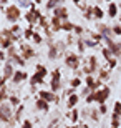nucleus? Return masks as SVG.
Masks as SVG:
<instances>
[{
  "label": "nucleus",
  "mask_w": 121,
  "mask_h": 128,
  "mask_svg": "<svg viewBox=\"0 0 121 128\" xmlns=\"http://www.w3.org/2000/svg\"><path fill=\"white\" fill-rule=\"evenodd\" d=\"M76 47H78V53H85V50H86V45H85V40L81 37L76 38Z\"/></svg>",
  "instance_id": "obj_30"
},
{
  "label": "nucleus",
  "mask_w": 121,
  "mask_h": 128,
  "mask_svg": "<svg viewBox=\"0 0 121 128\" xmlns=\"http://www.w3.org/2000/svg\"><path fill=\"white\" fill-rule=\"evenodd\" d=\"M93 102H95V93H90V95L88 96H86V103H93Z\"/></svg>",
  "instance_id": "obj_45"
},
{
  "label": "nucleus",
  "mask_w": 121,
  "mask_h": 128,
  "mask_svg": "<svg viewBox=\"0 0 121 128\" xmlns=\"http://www.w3.org/2000/svg\"><path fill=\"white\" fill-rule=\"evenodd\" d=\"M0 50H2V42H0Z\"/></svg>",
  "instance_id": "obj_51"
},
{
  "label": "nucleus",
  "mask_w": 121,
  "mask_h": 128,
  "mask_svg": "<svg viewBox=\"0 0 121 128\" xmlns=\"http://www.w3.org/2000/svg\"><path fill=\"white\" fill-rule=\"evenodd\" d=\"M23 110H25L23 105H20L18 108H17V112L13 113V120H12V125H13L15 122H20V118H22V113H23Z\"/></svg>",
  "instance_id": "obj_25"
},
{
  "label": "nucleus",
  "mask_w": 121,
  "mask_h": 128,
  "mask_svg": "<svg viewBox=\"0 0 121 128\" xmlns=\"http://www.w3.org/2000/svg\"><path fill=\"white\" fill-rule=\"evenodd\" d=\"M32 42H35L37 45H40V43L43 42V37H42V35H40L38 32H35V33H33V38H32Z\"/></svg>",
  "instance_id": "obj_40"
},
{
  "label": "nucleus",
  "mask_w": 121,
  "mask_h": 128,
  "mask_svg": "<svg viewBox=\"0 0 121 128\" xmlns=\"http://www.w3.org/2000/svg\"><path fill=\"white\" fill-rule=\"evenodd\" d=\"M68 116H70V118H71V122H73L75 125H76V123H78V122H80V112H78V110H76V108L70 110V113H68Z\"/></svg>",
  "instance_id": "obj_27"
},
{
  "label": "nucleus",
  "mask_w": 121,
  "mask_h": 128,
  "mask_svg": "<svg viewBox=\"0 0 121 128\" xmlns=\"http://www.w3.org/2000/svg\"><path fill=\"white\" fill-rule=\"evenodd\" d=\"M118 8H121V4H118Z\"/></svg>",
  "instance_id": "obj_50"
},
{
  "label": "nucleus",
  "mask_w": 121,
  "mask_h": 128,
  "mask_svg": "<svg viewBox=\"0 0 121 128\" xmlns=\"http://www.w3.org/2000/svg\"><path fill=\"white\" fill-rule=\"evenodd\" d=\"M101 53H103V58H105L106 62H111L113 58H115V55L111 53V50H110L108 47H103L101 48Z\"/></svg>",
  "instance_id": "obj_24"
},
{
  "label": "nucleus",
  "mask_w": 121,
  "mask_h": 128,
  "mask_svg": "<svg viewBox=\"0 0 121 128\" xmlns=\"http://www.w3.org/2000/svg\"><path fill=\"white\" fill-rule=\"evenodd\" d=\"M63 62H65V65L68 66V68H71V70H78L81 60H80L78 53H66L65 58H63Z\"/></svg>",
  "instance_id": "obj_6"
},
{
  "label": "nucleus",
  "mask_w": 121,
  "mask_h": 128,
  "mask_svg": "<svg viewBox=\"0 0 121 128\" xmlns=\"http://www.w3.org/2000/svg\"><path fill=\"white\" fill-rule=\"evenodd\" d=\"M120 125H121V116L113 115L111 116V128H120Z\"/></svg>",
  "instance_id": "obj_36"
},
{
  "label": "nucleus",
  "mask_w": 121,
  "mask_h": 128,
  "mask_svg": "<svg viewBox=\"0 0 121 128\" xmlns=\"http://www.w3.org/2000/svg\"><path fill=\"white\" fill-rule=\"evenodd\" d=\"M5 85H7V80L0 75V90H2V88H5Z\"/></svg>",
  "instance_id": "obj_47"
},
{
  "label": "nucleus",
  "mask_w": 121,
  "mask_h": 128,
  "mask_svg": "<svg viewBox=\"0 0 121 128\" xmlns=\"http://www.w3.org/2000/svg\"><path fill=\"white\" fill-rule=\"evenodd\" d=\"M61 25H63V20H60L58 17H50V27H51V32H60L61 30Z\"/></svg>",
  "instance_id": "obj_16"
},
{
  "label": "nucleus",
  "mask_w": 121,
  "mask_h": 128,
  "mask_svg": "<svg viewBox=\"0 0 121 128\" xmlns=\"http://www.w3.org/2000/svg\"><path fill=\"white\" fill-rule=\"evenodd\" d=\"M118 20H120V24H121V14H120V15H118Z\"/></svg>",
  "instance_id": "obj_48"
},
{
  "label": "nucleus",
  "mask_w": 121,
  "mask_h": 128,
  "mask_svg": "<svg viewBox=\"0 0 121 128\" xmlns=\"http://www.w3.org/2000/svg\"><path fill=\"white\" fill-rule=\"evenodd\" d=\"M85 45H86V48H95V47H98L100 43L95 42V40H91V38H88V40H85Z\"/></svg>",
  "instance_id": "obj_41"
},
{
  "label": "nucleus",
  "mask_w": 121,
  "mask_h": 128,
  "mask_svg": "<svg viewBox=\"0 0 121 128\" xmlns=\"http://www.w3.org/2000/svg\"><path fill=\"white\" fill-rule=\"evenodd\" d=\"M90 113H91V120H93V122H100V116H101L100 110H96V108H90Z\"/></svg>",
  "instance_id": "obj_34"
},
{
  "label": "nucleus",
  "mask_w": 121,
  "mask_h": 128,
  "mask_svg": "<svg viewBox=\"0 0 121 128\" xmlns=\"http://www.w3.org/2000/svg\"><path fill=\"white\" fill-rule=\"evenodd\" d=\"M37 93H38V98L45 100V102H48V103H53V102H60L58 95H56V93H53V92H50V90H40V92H37Z\"/></svg>",
  "instance_id": "obj_9"
},
{
  "label": "nucleus",
  "mask_w": 121,
  "mask_h": 128,
  "mask_svg": "<svg viewBox=\"0 0 121 128\" xmlns=\"http://www.w3.org/2000/svg\"><path fill=\"white\" fill-rule=\"evenodd\" d=\"M25 80H28V73L25 70H17L13 78H12V83L18 85V83H22V82H25Z\"/></svg>",
  "instance_id": "obj_15"
},
{
  "label": "nucleus",
  "mask_w": 121,
  "mask_h": 128,
  "mask_svg": "<svg viewBox=\"0 0 121 128\" xmlns=\"http://www.w3.org/2000/svg\"><path fill=\"white\" fill-rule=\"evenodd\" d=\"M8 103L12 105V108H13V106H17V108H18L20 105H22V103H20V98H18L17 95H10V98H8Z\"/></svg>",
  "instance_id": "obj_31"
},
{
  "label": "nucleus",
  "mask_w": 121,
  "mask_h": 128,
  "mask_svg": "<svg viewBox=\"0 0 121 128\" xmlns=\"http://www.w3.org/2000/svg\"><path fill=\"white\" fill-rule=\"evenodd\" d=\"M106 15L110 17V18H116L118 15H120V8H118V2H110V4H108Z\"/></svg>",
  "instance_id": "obj_14"
},
{
  "label": "nucleus",
  "mask_w": 121,
  "mask_h": 128,
  "mask_svg": "<svg viewBox=\"0 0 121 128\" xmlns=\"http://www.w3.org/2000/svg\"><path fill=\"white\" fill-rule=\"evenodd\" d=\"M93 93H95V102H96L98 105H105L106 100L110 98V95H111V88L108 85H103V88L93 92Z\"/></svg>",
  "instance_id": "obj_3"
},
{
  "label": "nucleus",
  "mask_w": 121,
  "mask_h": 128,
  "mask_svg": "<svg viewBox=\"0 0 121 128\" xmlns=\"http://www.w3.org/2000/svg\"><path fill=\"white\" fill-rule=\"evenodd\" d=\"M60 4H61V2H58V0H50V2L45 4V7H47V10H51V12H53V10H55Z\"/></svg>",
  "instance_id": "obj_33"
},
{
  "label": "nucleus",
  "mask_w": 121,
  "mask_h": 128,
  "mask_svg": "<svg viewBox=\"0 0 121 128\" xmlns=\"http://www.w3.org/2000/svg\"><path fill=\"white\" fill-rule=\"evenodd\" d=\"M113 115L121 116V102H115V105H113Z\"/></svg>",
  "instance_id": "obj_38"
},
{
  "label": "nucleus",
  "mask_w": 121,
  "mask_h": 128,
  "mask_svg": "<svg viewBox=\"0 0 121 128\" xmlns=\"http://www.w3.org/2000/svg\"><path fill=\"white\" fill-rule=\"evenodd\" d=\"M42 17H43V15H42V12L37 8V4H35V2H32L30 10L23 14V18L28 22V27H35V25H38V22H40Z\"/></svg>",
  "instance_id": "obj_1"
},
{
  "label": "nucleus",
  "mask_w": 121,
  "mask_h": 128,
  "mask_svg": "<svg viewBox=\"0 0 121 128\" xmlns=\"http://www.w3.org/2000/svg\"><path fill=\"white\" fill-rule=\"evenodd\" d=\"M83 17L86 20H91V18H93V5H88V8L83 12Z\"/></svg>",
  "instance_id": "obj_35"
},
{
  "label": "nucleus",
  "mask_w": 121,
  "mask_h": 128,
  "mask_svg": "<svg viewBox=\"0 0 121 128\" xmlns=\"http://www.w3.org/2000/svg\"><path fill=\"white\" fill-rule=\"evenodd\" d=\"M60 57V50L56 47V43L53 40H48V58L50 60H56Z\"/></svg>",
  "instance_id": "obj_13"
},
{
  "label": "nucleus",
  "mask_w": 121,
  "mask_h": 128,
  "mask_svg": "<svg viewBox=\"0 0 121 128\" xmlns=\"http://www.w3.org/2000/svg\"><path fill=\"white\" fill-rule=\"evenodd\" d=\"M0 62H7V52L0 50Z\"/></svg>",
  "instance_id": "obj_46"
},
{
  "label": "nucleus",
  "mask_w": 121,
  "mask_h": 128,
  "mask_svg": "<svg viewBox=\"0 0 121 128\" xmlns=\"http://www.w3.org/2000/svg\"><path fill=\"white\" fill-rule=\"evenodd\" d=\"M8 98H10V95H8V92H7V86H5V88L0 90V105L5 103V102H8Z\"/></svg>",
  "instance_id": "obj_28"
},
{
  "label": "nucleus",
  "mask_w": 121,
  "mask_h": 128,
  "mask_svg": "<svg viewBox=\"0 0 121 128\" xmlns=\"http://www.w3.org/2000/svg\"><path fill=\"white\" fill-rule=\"evenodd\" d=\"M98 80H101V82L110 80V70H106V68H100V70H98Z\"/></svg>",
  "instance_id": "obj_21"
},
{
  "label": "nucleus",
  "mask_w": 121,
  "mask_h": 128,
  "mask_svg": "<svg viewBox=\"0 0 121 128\" xmlns=\"http://www.w3.org/2000/svg\"><path fill=\"white\" fill-rule=\"evenodd\" d=\"M20 55H22V58L27 62V60H32L37 53H35V50H33L28 43H22V45H20Z\"/></svg>",
  "instance_id": "obj_8"
},
{
  "label": "nucleus",
  "mask_w": 121,
  "mask_h": 128,
  "mask_svg": "<svg viewBox=\"0 0 121 128\" xmlns=\"http://www.w3.org/2000/svg\"><path fill=\"white\" fill-rule=\"evenodd\" d=\"M15 66L12 65L10 62H5L3 63V73H2V76H3L5 80H12L13 78V75H15Z\"/></svg>",
  "instance_id": "obj_12"
},
{
  "label": "nucleus",
  "mask_w": 121,
  "mask_h": 128,
  "mask_svg": "<svg viewBox=\"0 0 121 128\" xmlns=\"http://www.w3.org/2000/svg\"><path fill=\"white\" fill-rule=\"evenodd\" d=\"M35 106H37V110H40V112H50V103L45 102V100H42V98L35 100Z\"/></svg>",
  "instance_id": "obj_17"
},
{
  "label": "nucleus",
  "mask_w": 121,
  "mask_h": 128,
  "mask_svg": "<svg viewBox=\"0 0 121 128\" xmlns=\"http://www.w3.org/2000/svg\"><path fill=\"white\" fill-rule=\"evenodd\" d=\"M98 70H100L98 58L95 57V55H91V57L88 58V66H85V68H83V73H85V76H88V75H93V73H96Z\"/></svg>",
  "instance_id": "obj_7"
},
{
  "label": "nucleus",
  "mask_w": 121,
  "mask_h": 128,
  "mask_svg": "<svg viewBox=\"0 0 121 128\" xmlns=\"http://www.w3.org/2000/svg\"><path fill=\"white\" fill-rule=\"evenodd\" d=\"M13 120V108L10 103H2L0 105V123H7Z\"/></svg>",
  "instance_id": "obj_5"
},
{
  "label": "nucleus",
  "mask_w": 121,
  "mask_h": 128,
  "mask_svg": "<svg viewBox=\"0 0 121 128\" xmlns=\"http://www.w3.org/2000/svg\"><path fill=\"white\" fill-rule=\"evenodd\" d=\"M10 32L13 33V35H15V37H17V38H20V37H22V35H23V28H22V27H20L18 24L12 25V27H10Z\"/></svg>",
  "instance_id": "obj_23"
},
{
  "label": "nucleus",
  "mask_w": 121,
  "mask_h": 128,
  "mask_svg": "<svg viewBox=\"0 0 121 128\" xmlns=\"http://www.w3.org/2000/svg\"><path fill=\"white\" fill-rule=\"evenodd\" d=\"M0 8H2V4H0Z\"/></svg>",
  "instance_id": "obj_52"
},
{
  "label": "nucleus",
  "mask_w": 121,
  "mask_h": 128,
  "mask_svg": "<svg viewBox=\"0 0 121 128\" xmlns=\"http://www.w3.org/2000/svg\"><path fill=\"white\" fill-rule=\"evenodd\" d=\"M35 73H38V75H42L43 78L48 75V70H47V66L45 65H42V63H37L35 65Z\"/></svg>",
  "instance_id": "obj_22"
},
{
  "label": "nucleus",
  "mask_w": 121,
  "mask_h": 128,
  "mask_svg": "<svg viewBox=\"0 0 121 128\" xmlns=\"http://www.w3.org/2000/svg\"><path fill=\"white\" fill-rule=\"evenodd\" d=\"M33 28H35V27H28V28L23 30V38H25V40H32V38H33V33H35Z\"/></svg>",
  "instance_id": "obj_29"
},
{
  "label": "nucleus",
  "mask_w": 121,
  "mask_h": 128,
  "mask_svg": "<svg viewBox=\"0 0 121 128\" xmlns=\"http://www.w3.org/2000/svg\"><path fill=\"white\" fill-rule=\"evenodd\" d=\"M61 90V72L60 68H55L51 72V80H50V92L56 93Z\"/></svg>",
  "instance_id": "obj_4"
},
{
  "label": "nucleus",
  "mask_w": 121,
  "mask_h": 128,
  "mask_svg": "<svg viewBox=\"0 0 121 128\" xmlns=\"http://www.w3.org/2000/svg\"><path fill=\"white\" fill-rule=\"evenodd\" d=\"M113 35L115 37H121V25H113Z\"/></svg>",
  "instance_id": "obj_42"
},
{
  "label": "nucleus",
  "mask_w": 121,
  "mask_h": 128,
  "mask_svg": "<svg viewBox=\"0 0 121 128\" xmlns=\"http://www.w3.org/2000/svg\"><path fill=\"white\" fill-rule=\"evenodd\" d=\"M98 110H100V113H101V115H106V113H108V106H106V103H105V105H100V106H98Z\"/></svg>",
  "instance_id": "obj_43"
},
{
  "label": "nucleus",
  "mask_w": 121,
  "mask_h": 128,
  "mask_svg": "<svg viewBox=\"0 0 121 128\" xmlns=\"http://www.w3.org/2000/svg\"><path fill=\"white\" fill-rule=\"evenodd\" d=\"M5 18L8 20L12 25H15L17 22H18L20 18H22V10H20L18 5L15 4H10L7 8H5Z\"/></svg>",
  "instance_id": "obj_2"
},
{
  "label": "nucleus",
  "mask_w": 121,
  "mask_h": 128,
  "mask_svg": "<svg viewBox=\"0 0 121 128\" xmlns=\"http://www.w3.org/2000/svg\"><path fill=\"white\" fill-rule=\"evenodd\" d=\"M43 83V76L38 75V73H33L32 76H30V85L32 86H37V85H42Z\"/></svg>",
  "instance_id": "obj_20"
},
{
  "label": "nucleus",
  "mask_w": 121,
  "mask_h": 128,
  "mask_svg": "<svg viewBox=\"0 0 121 128\" xmlns=\"http://www.w3.org/2000/svg\"><path fill=\"white\" fill-rule=\"evenodd\" d=\"M103 17H105V10L101 8V5H93V18L96 20H103Z\"/></svg>",
  "instance_id": "obj_19"
},
{
  "label": "nucleus",
  "mask_w": 121,
  "mask_h": 128,
  "mask_svg": "<svg viewBox=\"0 0 121 128\" xmlns=\"http://www.w3.org/2000/svg\"><path fill=\"white\" fill-rule=\"evenodd\" d=\"M51 14H53V17H58V18L63 20V22H68V15H70V14H68V8H66L63 4H60L53 12H51Z\"/></svg>",
  "instance_id": "obj_10"
},
{
  "label": "nucleus",
  "mask_w": 121,
  "mask_h": 128,
  "mask_svg": "<svg viewBox=\"0 0 121 128\" xmlns=\"http://www.w3.org/2000/svg\"><path fill=\"white\" fill-rule=\"evenodd\" d=\"M88 33H90V38H91V40H95V42H98V43L103 42V37L98 32H88Z\"/></svg>",
  "instance_id": "obj_37"
},
{
  "label": "nucleus",
  "mask_w": 121,
  "mask_h": 128,
  "mask_svg": "<svg viewBox=\"0 0 121 128\" xmlns=\"http://www.w3.org/2000/svg\"><path fill=\"white\" fill-rule=\"evenodd\" d=\"M22 128H33V123L30 120H23V123H22Z\"/></svg>",
  "instance_id": "obj_44"
},
{
  "label": "nucleus",
  "mask_w": 121,
  "mask_h": 128,
  "mask_svg": "<svg viewBox=\"0 0 121 128\" xmlns=\"http://www.w3.org/2000/svg\"><path fill=\"white\" fill-rule=\"evenodd\" d=\"M68 128H78V126H76V125H75V126H68Z\"/></svg>",
  "instance_id": "obj_49"
},
{
  "label": "nucleus",
  "mask_w": 121,
  "mask_h": 128,
  "mask_svg": "<svg viewBox=\"0 0 121 128\" xmlns=\"http://www.w3.org/2000/svg\"><path fill=\"white\" fill-rule=\"evenodd\" d=\"M96 27H98L96 32L100 33L103 38H113L115 37V35H113V27H110V25H106V24H98Z\"/></svg>",
  "instance_id": "obj_11"
},
{
  "label": "nucleus",
  "mask_w": 121,
  "mask_h": 128,
  "mask_svg": "<svg viewBox=\"0 0 121 128\" xmlns=\"http://www.w3.org/2000/svg\"><path fill=\"white\" fill-rule=\"evenodd\" d=\"M85 32H86V30H85L83 27H81V25H76V27H75V30H73V33H75V35H76L78 38L81 37V35H83Z\"/></svg>",
  "instance_id": "obj_39"
},
{
  "label": "nucleus",
  "mask_w": 121,
  "mask_h": 128,
  "mask_svg": "<svg viewBox=\"0 0 121 128\" xmlns=\"http://www.w3.org/2000/svg\"><path fill=\"white\" fill-rule=\"evenodd\" d=\"M78 102H80V95H78V93H75V95L68 96V102H66V106H68L70 110H73V108H76V105H78Z\"/></svg>",
  "instance_id": "obj_18"
},
{
  "label": "nucleus",
  "mask_w": 121,
  "mask_h": 128,
  "mask_svg": "<svg viewBox=\"0 0 121 128\" xmlns=\"http://www.w3.org/2000/svg\"><path fill=\"white\" fill-rule=\"evenodd\" d=\"M75 27H76V25L71 24L70 20H68V22H63V25H61V30H63V32H68V33H73Z\"/></svg>",
  "instance_id": "obj_26"
},
{
  "label": "nucleus",
  "mask_w": 121,
  "mask_h": 128,
  "mask_svg": "<svg viewBox=\"0 0 121 128\" xmlns=\"http://www.w3.org/2000/svg\"><path fill=\"white\" fill-rule=\"evenodd\" d=\"M81 83H83V80H81L80 76H73V78L70 80V86H71V88H78Z\"/></svg>",
  "instance_id": "obj_32"
}]
</instances>
